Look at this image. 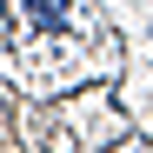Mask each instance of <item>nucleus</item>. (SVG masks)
Returning <instances> with one entry per match:
<instances>
[{
  "label": "nucleus",
  "mask_w": 153,
  "mask_h": 153,
  "mask_svg": "<svg viewBox=\"0 0 153 153\" xmlns=\"http://www.w3.org/2000/svg\"><path fill=\"white\" fill-rule=\"evenodd\" d=\"M20 13H27V27H47V33L73 20V7H60V0H33V7H20Z\"/></svg>",
  "instance_id": "obj_1"
}]
</instances>
